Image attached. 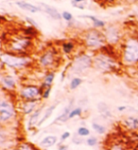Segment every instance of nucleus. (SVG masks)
<instances>
[{
    "mask_svg": "<svg viewBox=\"0 0 138 150\" xmlns=\"http://www.w3.org/2000/svg\"><path fill=\"white\" fill-rule=\"evenodd\" d=\"M93 66L102 73H111L117 68V62L110 54L101 52L95 56Z\"/></svg>",
    "mask_w": 138,
    "mask_h": 150,
    "instance_id": "nucleus-4",
    "label": "nucleus"
},
{
    "mask_svg": "<svg viewBox=\"0 0 138 150\" xmlns=\"http://www.w3.org/2000/svg\"><path fill=\"white\" fill-rule=\"evenodd\" d=\"M12 150H39L35 145L31 143H27V142H23L20 143L12 148Z\"/></svg>",
    "mask_w": 138,
    "mask_h": 150,
    "instance_id": "nucleus-23",
    "label": "nucleus"
},
{
    "mask_svg": "<svg viewBox=\"0 0 138 150\" xmlns=\"http://www.w3.org/2000/svg\"><path fill=\"white\" fill-rule=\"evenodd\" d=\"M40 102L41 101H21L19 111L24 116H29L39 108Z\"/></svg>",
    "mask_w": 138,
    "mask_h": 150,
    "instance_id": "nucleus-11",
    "label": "nucleus"
},
{
    "mask_svg": "<svg viewBox=\"0 0 138 150\" xmlns=\"http://www.w3.org/2000/svg\"><path fill=\"white\" fill-rule=\"evenodd\" d=\"M77 134L80 137H83V138H84V137H89L90 134H91V132H90V129L88 127H86L84 126H81L78 128Z\"/></svg>",
    "mask_w": 138,
    "mask_h": 150,
    "instance_id": "nucleus-28",
    "label": "nucleus"
},
{
    "mask_svg": "<svg viewBox=\"0 0 138 150\" xmlns=\"http://www.w3.org/2000/svg\"><path fill=\"white\" fill-rule=\"evenodd\" d=\"M58 143V137L56 135H47L44 137L41 142L39 143V146L43 149H49L50 147L54 146Z\"/></svg>",
    "mask_w": 138,
    "mask_h": 150,
    "instance_id": "nucleus-13",
    "label": "nucleus"
},
{
    "mask_svg": "<svg viewBox=\"0 0 138 150\" xmlns=\"http://www.w3.org/2000/svg\"><path fill=\"white\" fill-rule=\"evenodd\" d=\"M72 143H73V144H75L76 145H80V144H83V137L79 136L78 134H75L74 137L72 138Z\"/></svg>",
    "mask_w": 138,
    "mask_h": 150,
    "instance_id": "nucleus-31",
    "label": "nucleus"
},
{
    "mask_svg": "<svg viewBox=\"0 0 138 150\" xmlns=\"http://www.w3.org/2000/svg\"><path fill=\"white\" fill-rule=\"evenodd\" d=\"M122 62L127 65L138 63V39L130 38L125 42L122 50Z\"/></svg>",
    "mask_w": 138,
    "mask_h": 150,
    "instance_id": "nucleus-5",
    "label": "nucleus"
},
{
    "mask_svg": "<svg viewBox=\"0 0 138 150\" xmlns=\"http://www.w3.org/2000/svg\"><path fill=\"white\" fill-rule=\"evenodd\" d=\"M27 21H28V22L29 24H31V25H33L34 28H38V25H37L36 22H35V21H34L32 18H29V17H27Z\"/></svg>",
    "mask_w": 138,
    "mask_h": 150,
    "instance_id": "nucleus-34",
    "label": "nucleus"
},
{
    "mask_svg": "<svg viewBox=\"0 0 138 150\" xmlns=\"http://www.w3.org/2000/svg\"><path fill=\"white\" fill-rule=\"evenodd\" d=\"M55 79V71L50 70L48 72H46V74L45 75L44 79H43V82L40 85L42 90H45L46 88L52 87V84L54 82Z\"/></svg>",
    "mask_w": 138,
    "mask_h": 150,
    "instance_id": "nucleus-17",
    "label": "nucleus"
},
{
    "mask_svg": "<svg viewBox=\"0 0 138 150\" xmlns=\"http://www.w3.org/2000/svg\"><path fill=\"white\" fill-rule=\"evenodd\" d=\"M83 109L80 108V107H76V108H73L70 111V113L68 115V119L71 120L75 117H80L81 116V114H83Z\"/></svg>",
    "mask_w": 138,
    "mask_h": 150,
    "instance_id": "nucleus-27",
    "label": "nucleus"
},
{
    "mask_svg": "<svg viewBox=\"0 0 138 150\" xmlns=\"http://www.w3.org/2000/svg\"><path fill=\"white\" fill-rule=\"evenodd\" d=\"M83 82V79L78 78V76H76V78H73L71 79V81H70V83H69V88H70L71 91H74V90L79 88Z\"/></svg>",
    "mask_w": 138,
    "mask_h": 150,
    "instance_id": "nucleus-26",
    "label": "nucleus"
},
{
    "mask_svg": "<svg viewBox=\"0 0 138 150\" xmlns=\"http://www.w3.org/2000/svg\"><path fill=\"white\" fill-rule=\"evenodd\" d=\"M15 4L17 5V7H19L21 8V10L29 11V12H31V13H35V12L42 11V8L40 7L35 6V5H33V4H31V3H28L26 1H17Z\"/></svg>",
    "mask_w": 138,
    "mask_h": 150,
    "instance_id": "nucleus-18",
    "label": "nucleus"
},
{
    "mask_svg": "<svg viewBox=\"0 0 138 150\" xmlns=\"http://www.w3.org/2000/svg\"><path fill=\"white\" fill-rule=\"evenodd\" d=\"M137 117H138V116H137Z\"/></svg>",
    "mask_w": 138,
    "mask_h": 150,
    "instance_id": "nucleus-39",
    "label": "nucleus"
},
{
    "mask_svg": "<svg viewBox=\"0 0 138 150\" xmlns=\"http://www.w3.org/2000/svg\"><path fill=\"white\" fill-rule=\"evenodd\" d=\"M57 105H58V103H55V104L51 105V106H49V107H47V108L46 109V110H45L44 114H43V116L41 117L40 121L38 122L37 127H41V126L43 125V124L46 123V121H47V120H48V119L51 117V115H52L53 111L55 110V109H56V107H57Z\"/></svg>",
    "mask_w": 138,
    "mask_h": 150,
    "instance_id": "nucleus-20",
    "label": "nucleus"
},
{
    "mask_svg": "<svg viewBox=\"0 0 138 150\" xmlns=\"http://www.w3.org/2000/svg\"><path fill=\"white\" fill-rule=\"evenodd\" d=\"M81 17H83V18H88L89 20H91L92 22H93L94 28H97V29L104 28L105 25H106V23L104 22V21H102V20H100V19H98V18H97V17H95V16H91V15H83V16H81Z\"/></svg>",
    "mask_w": 138,
    "mask_h": 150,
    "instance_id": "nucleus-22",
    "label": "nucleus"
},
{
    "mask_svg": "<svg viewBox=\"0 0 138 150\" xmlns=\"http://www.w3.org/2000/svg\"><path fill=\"white\" fill-rule=\"evenodd\" d=\"M43 90L40 85L27 84L23 85L18 91V96L21 101H41Z\"/></svg>",
    "mask_w": 138,
    "mask_h": 150,
    "instance_id": "nucleus-7",
    "label": "nucleus"
},
{
    "mask_svg": "<svg viewBox=\"0 0 138 150\" xmlns=\"http://www.w3.org/2000/svg\"><path fill=\"white\" fill-rule=\"evenodd\" d=\"M83 41L86 47L92 50L102 49L107 44L105 34L98 29L88 30L84 34Z\"/></svg>",
    "mask_w": 138,
    "mask_h": 150,
    "instance_id": "nucleus-3",
    "label": "nucleus"
},
{
    "mask_svg": "<svg viewBox=\"0 0 138 150\" xmlns=\"http://www.w3.org/2000/svg\"><path fill=\"white\" fill-rule=\"evenodd\" d=\"M43 110H44V105L39 106V108L35 111H34L33 113H31L28 116V123H27V126H28V130H32L34 127H37L38 122L40 121V119L42 117Z\"/></svg>",
    "mask_w": 138,
    "mask_h": 150,
    "instance_id": "nucleus-12",
    "label": "nucleus"
},
{
    "mask_svg": "<svg viewBox=\"0 0 138 150\" xmlns=\"http://www.w3.org/2000/svg\"><path fill=\"white\" fill-rule=\"evenodd\" d=\"M71 137V133L69 131H64L62 133L61 135V138H60V140H61V143H63L65 142L66 140H68L69 138Z\"/></svg>",
    "mask_w": 138,
    "mask_h": 150,
    "instance_id": "nucleus-33",
    "label": "nucleus"
},
{
    "mask_svg": "<svg viewBox=\"0 0 138 150\" xmlns=\"http://www.w3.org/2000/svg\"><path fill=\"white\" fill-rule=\"evenodd\" d=\"M105 36H106L107 42H109V44H115V42H118V40L120 39L118 30L114 27L109 28L107 29L105 32Z\"/></svg>",
    "mask_w": 138,
    "mask_h": 150,
    "instance_id": "nucleus-16",
    "label": "nucleus"
},
{
    "mask_svg": "<svg viewBox=\"0 0 138 150\" xmlns=\"http://www.w3.org/2000/svg\"><path fill=\"white\" fill-rule=\"evenodd\" d=\"M8 95V93H7ZM17 115V109L10 97L2 96L0 100V123L2 127L14 122Z\"/></svg>",
    "mask_w": 138,
    "mask_h": 150,
    "instance_id": "nucleus-2",
    "label": "nucleus"
},
{
    "mask_svg": "<svg viewBox=\"0 0 138 150\" xmlns=\"http://www.w3.org/2000/svg\"><path fill=\"white\" fill-rule=\"evenodd\" d=\"M51 90H52V87H48V88H46L45 90H43V95H42V99L46 100L48 99L49 96H50V93H51Z\"/></svg>",
    "mask_w": 138,
    "mask_h": 150,
    "instance_id": "nucleus-30",
    "label": "nucleus"
},
{
    "mask_svg": "<svg viewBox=\"0 0 138 150\" xmlns=\"http://www.w3.org/2000/svg\"><path fill=\"white\" fill-rule=\"evenodd\" d=\"M1 62L5 66L11 68V69H24L31 65V59L27 56L17 55L11 52H3L1 53Z\"/></svg>",
    "mask_w": 138,
    "mask_h": 150,
    "instance_id": "nucleus-1",
    "label": "nucleus"
},
{
    "mask_svg": "<svg viewBox=\"0 0 138 150\" xmlns=\"http://www.w3.org/2000/svg\"><path fill=\"white\" fill-rule=\"evenodd\" d=\"M31 45H32L31 37H28L27 35L15 36L9 42L8 52L26 56L29 48L31 47Z\"/></svg>",
    "mask_w": 138,
    "mask_h": 150,
    "instance_id": "nucleus-6",
    "label": "nucleus"
},
{
    "mask_svg": "<svg viewBox=\"0 0 138 150\" xmlns=\"http://www.w3.org/2000/svg\"><path fill=\"white\" fill-rule=\"evenodd\" d=\"M57 52L54 49H47L39 57L38 62L42 68L46 70H53V68L58 62Z\"/></svg>",
    "mask_w": 138,
    "mask_h": 150,
    "instance_id": "nucleus-9",
    "label": "nucleus"
},
{
    "mask_svg": "<svg viewBox=\"0 0 138 150\" xmlns=\"http://www.w3.org/2000/svg\"><path fill=\"white\" fill-rule=\"evenodd\" d=\"M1 87L2 91L11 93L17 90V80L14 76L10 74H1Z\"/></svg>",
    "mask_w": 138,
    "mask_h": 150,
    "instance_id": "nucleus-10",
    "label": "nucleus"
},
{
    "mask_svg": "<svg viewBox=\"0 0 138 150\" xmlns=\"http://www.w3.org/2000/svg\"><path fill=\"white\" fill-rule=\"evenodd\" d=\"M73 105H74V99H72L70 102H69V104L63 109V112L55 119L54 123H65V122H67L68 120H69L68 119V115H69V113H70L71 110L74 108Z\"/></svg>",
    "mask_w": 138,
    "mask_h": 150,
    "instance_id": "nucleus-15",
    "label": "nucleus"
},
{
    "mask_svg": "<svg viewBox=\"0 0 138 150\" xmlns=\"http://www.w3.org/2000/svg\"><path fill=\"white\" fill-rule=\"evenodd\" d=\"M85 143H86V144L88 145V146L94 147L98 144V139L97 138V137H95V136H89L88 138L86 139Z\"/></svg>",
    "mask_w": 138,
    "mask_h": 150,
    "instance_id": "nucleus-29",
    "label": "nucleus"
},
{
    "mask_svg": "<svg viewBox=\"0 0 138 150\" xmlns=\"http://www.w3.org/2000/svg\"><path fill=\"white\" fill-rule=\"evenodd\" d=\"M127 109H128L127 106H118L117 107V110L120 111V112H122V111H125Z\"/></svg>",
    "mask_w": 138,
    "mask_h": 150,
    "instance_id": "nucleus-36",
    "label": "nucleus"
},
{
    "mask_svg": "<svg viewBox=\"0 0 138 150\" xmlns=\"http://www.w3.org/2000/svg\"><path fill=\"white\" fill-rule=\"evenodd\" d=\"M44 150H50V149H44Z\"/></svg>",
    "mask_w": 138,
    "mask_h": 150,
    "instance_id": "nucleus-38",
    "label": "nucleus"
},
{
    "mask_svg": "<svg viewBox=\"0 0 138 150\" xmlns=\"http://www.w3.org/2000/svg\"><path fill=\"white\" fill-rule=\"evenodd\" d=\"M123 125L130 130H138V117L129 116L123 120Z\"/></svg>",
    "mask_w": 138,
    "mask_h": 150,
    "instance_id": "nucleus-21",
    "label": "nucleus"
},
{
    "mask_svg": "<svg viewBox=\"0 0 138 150\" xmlns=\"http://www.w3.org/2000/svg\"><path fill=\"white\" fill-rule=\"evenodd\" d=\"M62 17L64 21H66V22H70V21H72V19H73V15L71 14V12L66 11L62 12Z\"/></svg>",
    "mask_w": 138,
    "mask_h": 150,
    "instance_id": "nucleus-32",
    "label": "nucleus"
},
{
    "mask_svg": "<svg viewBox=\"0 0 138 150\" xmlns=\"http://www.w3.org/2000/svg\"><path fill=\"white\" fill-rule=\"evenodd\" d=\"M97 107L98 111H100V116L103 119L107 120V119H110V118L113 117V114H112L111 110L109 109V107H108V105L106 104V103L100 102Z\"/></svg>",
    "mask_w": 138,
    "mask_h": 150,
    "instance_id": "nucleus-19",
    "label": "nucleus"
},
{
    "mask_svg": "<svg viewBox=\"0 0 138 150\" xmlns=\"http://www.w3.org/2000/svg\"><path fill=\"white\" fill-rule=\"evenodd\" d=\"M94 59L86 54H81L74 59L72 62L71 70L74 74H83V72L88 70L90 67L93 66Z\"/></svg>",
    "mask_w": 138,
    "mask_h": 150,
    "instance_id": "nucleus-8",
    "label": "nucleus"
},
{
    "mask_svg": "<svg viewBox=\"0 0 138 150\" xmlns=\"http://www.w3.org/2000/svg\"><path fill=\"white\" fill-rule=\"evenodd\" d=\"M40 6L42 7V11H44L46 14H48L51 18H53L54 20H61L62 17V14L60 13V12L56 10L54 7H51L49 5H47V4H45V3H40Z\"/></svg>",
    "mask_w": 138,
    "mask_h": 150,
    "instance_id": "nucleus-14",
    "label": "nucleus"
},
{
    "mask_svg": "<svg viewBox=\"0 0 138 150\" xmlns=\"http://www.w3.org/2000/svg\"><path fill=\"white\" fill-rule=\"evenodd\" d=\"M58 150H69L68 149V145L61 143L59 144V146H58Z\"/></svg>",
    "mask_w": 138,
    "mask_h": 150,
    "instance_id": "nucleus-35",
    "label": "nucleus"
},
{
    "mask_svg": "<svg viewBox=\"0 0 138 150\" xmlns=\"http://www.w3.org/2000/svg\"><path fill=\"white\" fill-rule=\"evenodd\" d=\"M92 128H93V130L96 132V133H97L98 135L105 134L106 131H107V128L103 125H101V124L97 123V122H93L92 123Z\"/></svg>",
    "mask_w": 138,
    "mask_h": 150,
    "instance_id": "nucleus-24",
    "label": "nucleus"
},
{
    "mask_svg": "<svg viewBox=\"0 0 138 150\" xmlns=\"http://www.w3.org/2000/svg\"><path fill=\"white\" fill-rule=\"evenodd\" d=\"M85 0H73V2H75V3H77V4H80V3H83V2H84Z\"/></svg>",
    "mask_w": 138,
    "mask_h": 150,
    "instance_id": "nucleus-37",
    "label": "nucleus"
},
{
    "mask_svg": "<svg viewBox=\"0 0 138 150\" xmlns=\"http://www.w3.org/2000/svg\"><path fill=\"white\" fill-rule=\"evenodd\" d=\"M75 48V45L74 42H63L62 45V49H63V52L65 53V54H70L73 52V50Z\"/></svg>",
    "mask_w": 138,
    "mask_h": 150,
    "instance_id": "nucleus-25",
    "label": "nucleus"
}]
</instances>
